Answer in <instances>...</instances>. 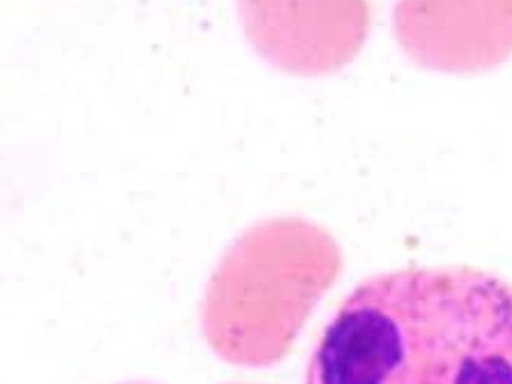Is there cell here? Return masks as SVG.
Wrapping results in <instances>:
<instances>
[{
  "instance_id": "cell-1",
  "label": "cell",
  "mask_w": 512,
  "mask_h": 384,
  "mask_svg": "<svg viewBox=\"0 0 512 384\" xmlns=\"http://www.w3.org/2000/svg\"><path fill=\"white\" fill-rule=\"evenodd\" d=\"M304 384H512V284L471 266L368 276L320 334Z\"/></svg>"
},
{
  "instance_id": "cell-2",
  "label": "cell",
  "mask_w": 512,
  "mask_h": 384,
  "mask_svg": "<svg viewBox=\"0 0 512 384\" xmlns=\"http://www.w3.org/2000/svg\"><path fill=\"white\" fill-rule=\"evenodd\" d=\"M336 249L302 220H273L238 238L206 287L200 322L206 343L226 362L263 365L298 333L336 275Z\"/></svg>"
},
{
  "instance_id": "cell-3",
  "label": "cell",
  "mask_w": 512,
  "mask_h": 384,
  "mask_svg": "<svg viewBox=\"0 0 512 384\" xmlns=\"http://www.w3.org/2000/svg\"><path fill=\"white\" fill-rule=\"evenodd\" d=\"M124 384H151V383H144V381H133V383H124Z\"/></svg>"
}]
</instances>
